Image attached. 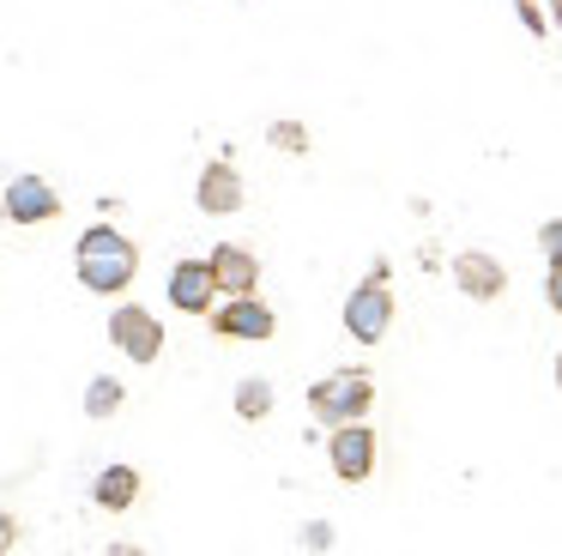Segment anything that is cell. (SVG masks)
Segmentation results:
<instances>
[{
    "instance_id": "obj_1",
    "label": "cell",
    "mask_w": 562,
    "mask_h": 556,
    "mask_svg": "<svg viewBox=\"0 0 562 556\" xmlns=\"http://www.w3.org/2000/svg\"><path fill=\"white\" fill-rule=\"evenodd\" d=\"M74 266H79V285L98 290V297H122L139 273V248L122 236L115 224H91L74 248Z\"/></svg>"
},
{
    "instance_id": "obj_2",
    "label": "cell",
    "mask_w": 562,
    "mask_h": 556,
    "mask_svg": "<svg viewBox=\"0 0 562 556\" xmlns=\"http://www.w3.org/2000/svg\"><path fill=\"white\" fill-rule=\"evenodd\" d=\"M369 405H375V381H369V369H333L327 381L308 387V411H315L321 423H333V430L363 423Z\"/></svg>"
},
{
    "instance_id": "obj_3",
    "label": "cell",
    "mask_w": 562,
    "mask_h": 556,
    "mask_svg": "<svg viewBox=\"0 0 562 556\" xmlns=\"http://www.w3.org/2000/svg\"><path fill=\"white\" fill-rule=\"evenodd\" d=\"M387 326H393V290H387V260H375V273L345 297V333L357 345H375Z\"/></svg>"
},
{
    "instance_id": "obj_4",
    "label": "cell",
    "mask_w": 562,
    "mask_h": 556,
    "mask_svg": "<svg viewBox=\"0 0 562 556\" xmlns=\"http://www.w3.org/2000/svg\"><path fill=\"white\" fill-rule=\"evenodd\" d=\"M110 338H115V345H122L134 363H158V351H164V326H158V314L139 309V302H122V309L110 314Z\"/></svg>"
},
{
    "instance_id": "obj_5",
    "label": "cell",
    "mask_w": 562,
    "mask_h": 556,
    "mask_svg": "<svg viewBox=\"0 0 562 556\" xmlns=\"http://www.w3.org/2000/svg\"><path fill=\"white\" fill-rule=\"evenodd\" d=\"M327 459H333V471H339L345 483H369V471H375V430H369V423L333 430L327 435Z\"/></svg>"
},
{
    "instance_id": "obj_6",
    "label": "cell",
    "mask_w": 562,
    "mask_h": 556,
    "mask_svg": "<svg viewBox=\"0 0 562 556\" xmlns=\"http://www.w3.org/2000/svg\"><path fill=\"white\" fill-rule=\"evenodd\" d=\"M0 205H7L13 224H49V218H61V200H55V188L43 176H13L0 188Z\"/></svg>"
},
{
    "instance_id": "obj_7",
    "label": "cell",
    "mask_w": 562,
    "mask_h": 556,
    "mask_svg": "<svg viewBox=\"0 0 562 556\" xmlns=\"http://www.w3.org/2000/svg\"><path fill=\"white\" fill-rule=\"evenodd\" d=\"M272 309L260 297H236L224 302V309H212V333L218 338H248V345H260V338H272Z\"/></svg>"
},
{
    "instance_id": "obj_8",
    "label": "cell",
    "mask_w": 562,
    "mask_h": 556,
    "mask_svg": "<svg viewBox=\"0 0 562 556\" xmlns=\"http://www.w3.org/2000/svg\"><path fill=\"white\" fill-rule=\"evenodd\" d=\"M212 285H218V297H255V285H260V260L243 248V242H224V248H212Z\"/></svg>"
},
{
    "instance_id": "obj_9",
    "label": "cell",
    "mask_w": 562,
    "mask_h": 556,
    "mask_svg": "<svg viewBox=\"0 0 562 556\" xmlns=\"http://www.w3.org/2000/svg\"><path fill=\"white\" fill-rule=\"evenodd\" d=\"M194 200H200V212H212V218H224V212H236V205H243V176H236L231 157H212V164L200 169Z\"/></svg>"
},
{
    "instance_id": "obj_10",
    "label": "cell",
    "mask_w": 562,
    "mask_h": 556,
    "mask_svg": "<svg viewBox=\"0 0 562 556\" xmlns=\"http://www.w3.org/2000/svg\"><path fill=\"white\" fill-rule=\"evenodd\" d=\"M212 297H218V285H212L206 260H176L170 266V302L182 314H212Z\"/></svg>"
},
{
    "instance_id": "obj_11",
    "label": "cell",
    "mask_w": 562,
    "mask_h": 556,
    "mask_svg": "<svg viewBox=\"0 0 562 556\" xmlns=\"http://www.w3.org/2000/svg\"><path fill=\"white\" fill-rule=\"evenodd\" d=\"M453 278H460V290L472 302H496L502 285H508V273H502L496 254H477V248H465L460 260H453Z\"/></svg>"
},
{
    "instance_id": "obj_12",
    "label": "cell",
    "mask_w": 562,
    "mask_h": 556,
    "mask_svg": "<svg viewBox=\"0 0 562 556\" xmlns=\"http://www.w3.org/2000/svg\"><path fill=\"white\" fill-rule=\"evenodd\" d=\"M91 502H98L103 514H127V508L139 502V471L134 466H103L98 478H91Z\"/></svg>"
},
{
    "instance_id": "obj_13",
    "label": "cell",
    "mask_w": 562,
    "mask_h": 556,
    "mask_svg": "<svg viewBox=\"0 0 562 556\" xmlns=\"http://www.w3.org/2000/svg\"><path fill=\"white\" fill-rule=\"evenodd\" d=\"M267 411H272V381L267 375H243V381H236V418L260 423Z\"/></svg>"
},
{
    "instance_id": "obj_14",
    "label": "cell",
    "mask_w": 562,
    "mask_h": 556,
    "mask_svg": "<svg viewBox=\"0 0 562 556\" xmlns=\"http://www.w3.org/2000/svg\"><path fill=\"white\" fill-rule=\"evenodd\" d=\"M122 399H127V387L115 381V375H91V387H86V418H115L122 411Z\"/></svg>"
},
{
    "instance_id": "obj_15",
    "label": "cell",
    "mask_w": 562,
    "mask_h": 556,
    "mask_svg": "<svg viewBox=\"0 0 562 556\" xmlns=\"http://www.w3.org/2000/svg\"><path fill=\"white\" fill-rule=\"evenodd\" d=\"M272 145L291 152V157H303L308 152V127H303V121H272Z\"/></svg>"
},
{
    "instance_id": "obj_16",
    "label": "cell",
    "mask_w": 562,
    "mask_h": 556,
    "mask_svg": "<svg viewBox=\"0 0 562 556\" xmlns=\"http://www.w3.org/2000/svg\"><path fill=\"white\" fill-rule=\"evenodd\" d=\"M538 248H544V260H550V266H562V218L538 224Z\"/></svg>"
},
{
    "instance_id": "obj_17",
    "label": "cell",
    "mask_w": 562,
    "mask_h": 556,
    "mask_svg": "<svg viewBox=\"0 0 562 556\" xmlns=\"http://www.w3.org/2000/svg\"><path fill=\"white\" fill-rule=\"evenodd\" d=\"M514 7H520V24L532 36H544L550 31V12H544V0H514Z\"/></svg>"
},
{
    "instance_id": "obj_18",
    "label": "cell",
    "mask_w": 562,
    "mask_h": 556,
    "mask_svg": "<svg viewBox=\"0 0 562 556\" xmlns=\"http://www.w3.org/2000/svg\"><path fill=\"white\" fill-rule=\"evenodd\" d=\"M303 551H333V526H327V520H303Z\"/></svg>"
},
{
    "instance_id": "obj_19",
    "label": "cell",
    "mask_w": 562,
    "mask_h": 556,
    "mask_svg": "<svg viewBox=\"0 0 562 556\" xmlns=\"http://www.w3.org/2000/svg\"><path fill=\"white\" fill-rule=\"evenodd\" d=\"M13 544H19V520L7 514V508H0V556L13 551Z\"/></svg>"
},
{
    "instance_id": "obj_20",
    "label": "cell",
    "mask_w": 562,
    "mask_h": 556,
    "mask_svg": "<svg viewBox=\"0 0 562 556\" xmlns=\"http://www.w3.org/2000/svg\"><path fill=\"white\" fill-rule=\"evenodd\" d=\"M544 297H550V309L562 314V266H550V278H544Z\"/></svg>"
},
{
    "instance_id": "obj_21",
    "label": "cell",
    "mask_w": 562,
    "mask_h": 556,
    "mask_svg": "<svg viewBox=\"0 0 562 556\" xmlns=\"http://www.w3.org/2000/svg\"><path fill=\"white\" fill-rule=\"evenodd\" d=\"M103 556H146V551H139V544H110Z\"/></svg>"
},
{
    "instance_id": "obj_22",
    "label": "cell",
    "mask_w": 562,
    "mask_h": 556,
    "mask_svg": "<svg viewBox=\"0 0 562 556\" xmlns=\"http://www.w3.org/2000/svg\"><path fill=\"white\" fill-rule=\"evenodd\" d=\"M550 24H557V31H562V0H550Z\"/></svg>"
},
{
    "instance_id": "obj_23",
    "label": "cell",
    "mask_w": 562,
    "mask_h": 556,
    "mask_svg": "<svg viewBox=\"0 0 562 556\" xmlns=\"http://www.w3.org/2000/svg\"><path fill=\"white\" fill-rule=\"evenodd\" d=\"M557 387H562V357H557Z\"/></svg>"
},
{
    "instance_id": "obj_24",
    "label": "cell",
    "mask_w": 562,
    "mask_h": 556,
    "mask_svg": "<svg viewBox=\"0 0 562 556\" xmlns=\"http://www.w3.org/2000/svg\"><path fill=\"white\" fill-rule=\"evenodd\" d=\"M0 218H7V205H0Z\"/></svg>"
}]
</instances>
